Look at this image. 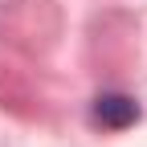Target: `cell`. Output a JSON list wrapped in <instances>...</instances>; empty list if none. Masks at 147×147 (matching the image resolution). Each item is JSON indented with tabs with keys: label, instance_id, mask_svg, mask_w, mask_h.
<instances>
[{
	"label": "cell",
	"instance_id": "6da1fadb",
	"mask_svg": "<svg viewBox=\"0 0 147 147\" xmlns=\"http://www.w3.org/2000/svg\"><path fill=\"white\" fill-rule=\"evenodd\" d=\"M139 119V102L131 94H98L94 98V123L110 127V131H123Z\"/></svg>",
	"mask_w": 147,
	"mask_h": 147
}]
</instances>
